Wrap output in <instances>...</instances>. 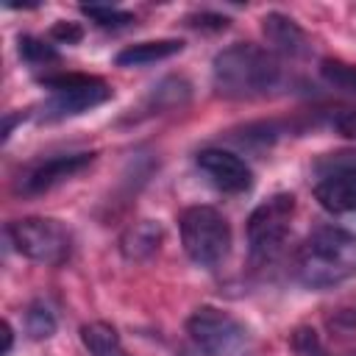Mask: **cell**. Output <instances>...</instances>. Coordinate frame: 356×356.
<instances>
[{"label":"cell","mask_w":356,"mask_h":356,"mask_svg":"<svg viewBox=\"0 0 356 356\" xmlns=\"http://www.w3.org/2000/svg\"><path fill=\"white\" fill-rule=\"evenodd\" d=\"M314 197L331 214H356V167L325 172L314 186Z\"/></svg>","instance_id":"8fae6325"},{"label":"cell","mask_w":356,"mask_h":356,"mask_svg":"<svg viewBox=\"0 0 356 356\" xmlns=\"http://www.w3.org/2000/svg\"><path fill=\"white\" fill-rule=\"evenodd\" d=\"M181 50H184L181 39H153V42H139V44H131V47L120 50L114 61L120 67H145V64L164 61V58L181 53Z\"/></svg>","instance_id":"4fadbf2b"},{"label":"cell","mask_w":356,"mask_h":356,"mask_svg":"<svg viewBox=\"0 0 356 356\" xmlns=\"http://www.w3.org/2000/svg\"><path fill=\"white\" fill-rule=\"evenodd\" d=\"M161 236L164 231L156 220H139L131 228H125V234L120 236V250L128 261H145L159 250Z\"/></svg>","instance_id":"7c38bea8"},{"label":"cell","mask_w":356,"mask_h":356,"mask_svg":"<svg viewBox=\"0 0 356 356\" xmlns=\"http://www.w3.org/2000/svg\"><path fill=\"white\" fill-rule=\"evenodd\" d=\"M92 159H95V153H64V156H53V159L36 164L33 170H28L22 175V181H19V189L25 195H42V192L53 189L56 184L72 178L83 167H89Z\"/></svg>","instance_id":"9c48e42d"},{"label":"cell","mask_w":356,"mask_h":356,"mask_svg":"<svg viewBox=\"0 0 356 356\" xmlns=\"http://www.w3.org/2000/svg\"><path fill=\"white\" fill-rule=\"evenodd\" d=\"M331 128L348 139H356V108H339L331 114Z\"/></svg>","instance_id":"ffe728a7"},{"label":"cell","mask_w":356,"mask_h":356,"mask_svg":"<svg viewBox=\"0 0 356 356\" xmlns=\"http://www.w3.org/2000/svg\"><path fill=\"white\" fill-rule=\"evenodd\" d=\"M261 33H264V42H267L275 53H281V56H286V58H303V56H309V50H312L306 31H303L292 17H286V14H281V11L264 14V19H261Z\"/></svg>","instance_id":"30bf717a"},{"label":"cell","mask_w":356,"mask_h":356,"mask_svg":"<svg viewBox=\"0 0 356 356\" xmlns=\"http://www.w3.org/2000/svg\"><path fill=\"white\" fill-rule=\"evenodd\" d=\"M56 314L44 300H33L25 309V331L31 339H47L56 334Z\"/></svg>","instance_id":"e0dca14e"},{"label":"cell","mask_w":356,"mask_h":356,"mask_svg":"<svg viewBox=\"0 0 356 356\" xmlns=\"http://www.w3.org/2000/svg\"><path fill=\"white\" fill-rule=\"evenodd\" d=\"M11 348H14V328L3 320V350H0V353H3V356H8V353H11Z\"/></svg>","instance_id":"603a6c76"},{"label":"cell","mask_w":356,"mask_h":356,"mask_svg":"<svg viewBox=\"0 0 356 356\" xmlns=\"http://www.w3.org/2000/svg\"><path fill=\"white\" fill-rule=\"evenodd\" d=\"M50 97L44 103V117H70L95 108L111 97V86L95 75H53L44 78Z\"/></svg>","instance_id":"52a82bcc"},{"label":"cell","mask_w":356,"mask_h":356,"mask_svg":"<svg viewBox=\"0 0 356 356\" xmlns=\"http://www.w3.org/2000/svg\"><path fill=\"white\" fill-rule=\"evenodd\" d=\"M320 78L345 95H356V64H348L342 58H323Z\"/></svg>","instance_id":"2e32d148"},{"label":"cell","mask_w":356,"mask_h":356,"mask_svg":"<svg viewBox=\"0 0 356 356\" xmlns=\"http://www.w3.org/2000/svg\"><path fill=\"white\" fill-rule=\"evenodd\" d=\"M50 36H53L56 42L75 44V42H81L83 31H81V25H75V22H56V25L50 28Z\"/></svg>","instance_id":"7402d4cb"},{"label":"cell","mask_w":356,"mask_h":356,"mask_svg":"<svg viewBox=\"0 0 356 356\" xmlns=\"http://www.w3.org/2000/svg\"><path fill=\"white\" fill-rule=\"evenodd\" d=\"M6 236L14 250L36 264H61L70 259L72 236L53 217H25L6 225Z\"/></svg>","instance_id":"5b68a950"},{"label":"cell","mask_w":356,"mask_h":356,"mask_svg":"<svg viewBox=\"0 0 356 356\" xmlns=\"http://www.w3.org/2000/svg\"><path fill=\"white\" fill-rule=\"evenodd\" d=\"M81 14L89 17L100 28H125V25L134 22L131 11H120V8H111V6H81Z\"/></svg>","instance_id":"d6986e66"},{"label":"cell","mask_w":356,"mask_h":356,"mask_svg":"<svg viewBox=\"0 0 356 356\" xmlns=\"http://www.w3.org/2000/svg\"><path fill=\"white\" fill-rule=\"evenodd\" d=\"M295 275L309 289H331L356 275V234L339 225L312 231L295 259Z\"/></svg>","instance_id":"6da1fadb"},{"label":"cell","mask_w":356,"mask_h":356,"mask_svg":"<svg viewBox=\"0 0 356 356\" xmlns=\"http://www.w3.org/2000/svg\"><path fill=\"white\" fill-rule=\"evenodd\" d=\"M178 228L186 256L200 267L220 264L231 250V225L211 206H189L181 214Z\"/></svg>","instance_id":"3957f363"},{"label":"cell","mask_w":356,"mask_h":356,"mask_svg":"<svg viewBox=\"0 0 356 356\" xmlns=\"http://www.w3.org/2000/svg\"><path fill=\"white\" fill-rule=\"evenodd\" d=\"M186 334L206 356H245L250 348L248 328L217 306H200L186 320Z\"/></svg>","instance_id":"8992f818"},{"label":"cell","mask_w":356,"mask_h":356,"mask_svg":"<svg viewBox=\"0 0 356 356\" xmlns=\"http://www.w3.org/2000/svg\"><path fill=\"white\" fill-rule=\"evenodd\" d=\"M211 78L217 92L225 97H259L281 83V64L270 50L236 42L214 56Z\"/></svg>","instance_id":"7a4b0ae2"},{"label":"cell","mask_w":356,"mask_h":356,"mask_svg":"<svg viewBox=\"0 0 356 356\" xmlns=\"http://www.w3.org/2000/svg\"><path fill=\"white\" fill-rule=\"evenodd\" d=\"M189 95H192L189 81H186V78H181V75H170V78L159 81V83L147 92V97H145L142 108H147V111H156V114H159V111H167V108L184 106V103L189 100Z\"/></svg>","instance_id":"5bb4252c"},{"label":"cell","mask_w":356,"mask_h":356,"mask_svg":"<svg viewBox=\"0 0 356 356\" xmlns=\"http://www.w3.org/2000/svg\"><path fill=\"white\" fill-rule=\"evenodd\" d=\"M325 356H328V353H325ZM342 356H356V353H342Z\"/></svg>","instance_id":"cb8c5ba5"},{"label":"cell","mask_w":356,"mask_h":356,"mask_svg":"<svg viewBox=\"0 0 356 356\" xmlns=\"http://www.w3.org/2000/svg\"><path fill=\"white\" fill-rule=\"evenodd\" d=\"M17 50H19V58H25L28 64H53V61H58V50L50 42L36 39V36H19Z\"/></svg>","instance_id":"ac0fdd59"},{"label":"cell","mask_w":356,"mask_h":356,"mask_svg":"<svg viewBox=\"0 0 356 356\" xmlns=\"http://www.w3.org/2000/svg\"><path fill=\"white\" fill-rule=\"evenodd\" d=\"M81 342L89 350V356H125L122 339L108 323H86L81 325Z\"/></svg>","instance_id":"9a60e30c"},{"label":"cell","mask_w":356,"mask_h":356,"mask_svg":"<svg viewBox=\"0 0 356 356\" xmlns=\"http://www.w3.org/2000/svg\"><path fill=\"white\" fill-rule=\"evenodd\" d=\"M292 211H295V197L286 192H278L253 209V214L248 217V225H245L248 253H250L253 264H270L281 253L286 234H289Z\"/></svg>","instance_id":"277c9868"},{"label":"cell","mask_w":356,"mask_h":356,"mask_svg":"<svg viewBox=\"0 0 356 356\" xmlns=\"http://www.w3.org/2000/svg\"><path fill=\"white\" fill-rule=\"evenodd\" d=\"M197 167L220 192H228V195L248 192L250 184H253V172L245 164V159H239L236 153L222 150V147L200 150L197 153Z\"/></svg>","instance_id":"ba28073f"},{"label":"cell","mask_w":356,"mask_h":356,"mask_svg":"<svg viewBox=\"0 0 356 356\" xmlns=\"http://www.w3.org/2000/svg\"><path fill=\"white\" fill-rule=\"evenodd\" d=\"M186 25H192V28H206V31H222V28L228 25V17L211 14V11H200V14L186 17Z\"/></svg>","instance_id":"44dd1931"}]
</instances>
